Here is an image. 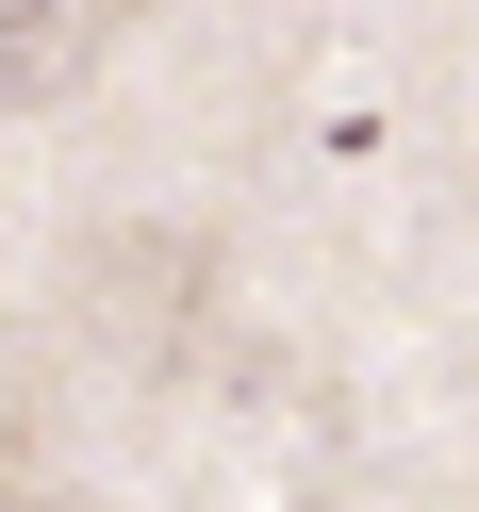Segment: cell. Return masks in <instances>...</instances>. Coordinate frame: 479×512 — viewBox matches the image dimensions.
<instances>
[{"instance_id": "cell-2", "label": "cell", "mask_w": 479, "mask_h": 512, "mask_svg": "<svg viewBox=\"0 0 479 512\" xmlns=\"http://www.w3.org/2000/svg\"><path fill=\"white\" fill-rule=\"evenodd\" d=\"M116 17H149V0H116Z\"/></svg>"}, {"instance_id": "cell-1", "label": "cell", "mask_w": 479, "mask_h": 512, "mask_svg": "<svg viewBox=\"0 0 479 512\" xmlns=\"http://www.w3.org/2000/svg\"><path fill=\"white\" fill-rule=\"evenodd\" d=\"M100 50H116V0H0V116L67 100Z\"/></svg>"}]
</instances>
